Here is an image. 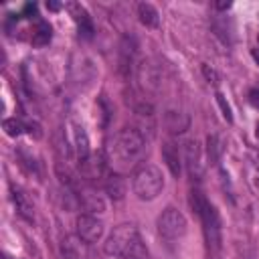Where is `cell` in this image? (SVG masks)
<instances>
[{"label": "cell", "mask_w": 259, "mask_h": 259, "mask_svg": "<svg viewBox=\"0 0 259 259\" xmlns=\"http://www.w3.org/2000/svg\"><path fill=\"white\" fill-rule=\"evenodd\" d=\"M162 158H164V162H166V166H168L170 174H172L174 178H178V176H180V172H182V162H180L178 146H176L174 142L166 140V142L162 144Z\"/></svg>", "instance_id": "4fadbf2b"}, {"label": "cell", "mask_w": 259, "mask_h": 259, "mask_svg": "<svg viewBox=\"0 0 259 259\" xmlns=\"http://www.w3.org/2000/svg\"><path fill=\"white\" fill-rule=\"evenodd\" d=\"M214 97H217V103H219V107H221V111H223V117H225L229 123H233V111H231V105L227 103L225 95L217 91V95H214Z\"/></svg>", "instance_id": "7402d4cb"}, {"label": "cell", "mask_w": 259, "mask_h": 259, "mask_svg": "<svg viewBox=\"0 0 259 259\" xmlns=\"http://www.w3.org/2000/svg\"><path fill=\"white\" fill-rule=\"evenodd\" d=\"M24 14H36V6L34 4H26L24 6Z\"/></svg>", "instance_id": "4316f807"}, {"label": "cell", "mask_w": 259, "mask_h": 259, "mask_svg": "<svg viewBox=\"0 0 259 259\" xmlns=\"http://www.w3.org/2000/svg\"><path fill=\"white\" fill-rule=\"evenodd\" d=\"M79 170L87 180H95L103 176V162L95 156H89L85 160H79Z\"/></svg>", "instance_id": "ac0fdd59"}, {"label": "cell", "mask_w": 259, "mask_h": 259, "mask_svg": "<svg viewBox=\"0 0 259 259\" xmlns=\"http://www.w3.org/2000/svg\"><path fill=\"white\" fill-rule=\"evenodd\" d=\"M138 18L148 28H156L160 24V14H158L156 6L150 4V2H140L138 4Z\"/></svg>", "instance_id": "e0dca14e"}, {"label": "cell", "mask_w": 259, "mask_h": 259, "mask_svg": "<svg viewBox=\"0 0 259 259\" xmlns=\"http://www.w3.org/2000/svg\"><path fill=\"white\" fill-rule=\"evenodd\" d=\"M231 6H233L231 0H219V2H214V8H217V10H229Z\"/></svg>", "instance_id": "d4e9b609"}, {"label": "cell", "mask_w": 259, "mask_h": 259, "mask_svg": "<svg viewBox=\"0 0 259 259\" xmlns=\"http://www.w3.org/2000/svg\"><path fill=\"white\" fill-rule=\"evenodd\" d=\"M71 134H73V148H75V154L79 160H85L91 156V148H89V136L85 132L83 125L79 123H73L71 125Z\"/></svg>", "instance_id": "9a60e30c"}, {"label": "cell", "mask_w": 259, "mask_h": 259, "mask_svg": "<svg viewBox=\"0 0 259 259\" xmlns=\"http://www.w3.org/2000/svg\"><path fill=\"white\" fill-rule=\"evenodd\" d=\"M221 154H223L221 140H219V136L210 134V136L206 138V156H208V162H210V164H219Z\"/></svg>", "instance_id": "ffe728a7"}, {"label": "cell", "mask_w": 259, "mask_h": 259, "mask_svg": "<svg viewBox=\"0 0 259 259\" xmlns=\"http://www.w3.org/2000/svg\"><path fill=\"white\" fill-rule=\"evenodd\" d=\"M103 251L115 259H150L146 243L136 225L115 227L103 243Z\"/></svg>", "instance_id": "7a4b0ae2"}, {"label": "cell", "mask_w": 259, "mask_h": 259, "mask_svg": "<svg viewBox=\"0 0 259 259\" xmlns=\"http://www.w3.org/2000/svg\"><path fill=\"white\" fill-rule=\"evenodd\" d=\"M77 196H79L81 206H83L85 210H89L91 214H101V212H105V208H107L103 196H101L97 190H93V188H79V194H77Z\"/></svg>", "instance_id": "30bf717a"}, {"label": "cell", "mask_w": 259, "mask_h": 259, "mask_svg": "<svg viewBox=\"0 0 259 259\" xmlns=\"http://www.w3.org/2000/svg\"><path fill=\"white\" fill-rule=\"evenodd\" d=\"M61 253L65 259H89V253H87V243L81 239V237H65L63 243H61Z\"/></svg>", "instance_id": "8fae6325"}, {"label": "cell", "mask_w": 259, "mask_h": 259, "mask_svg": "<svg viewBox=\"0 0 259 259\" xmlns=\"http://www.w3.org/2000/svg\"><path fill=\"white\" fill-rule=\"evenodd\" d=\"M65 6H67V10L71 12L73 20L77 22L79 36H81V38H85V40H91V38H93V34H95V28H93V22H91L89 12H87L79 2H67Z\"/></svg>", "instance_id": "9c48e42d"}, {"label": "cell", "mask_w": 259, "mask_h": 259, "mask_svg": "<svg viewBox=\"0 0 259 259\" xmlns=\"http://www.w3.org/2000/svg\"><path fill=\"white\" fill-rule=\"evenodd\" d=\"M77 237H81L85 243H97L103 237V223L95 214H79L75 221Z\"/></svg>", "instance_id": "52a82bcc"}, {"label": "cell", "mask_w": 259, "mask_h": 259, "mask_svg": "<svg viewBox=\"0 0 259 259\" xmlns=\"http://www.w3.org/2000/svg\"><path fill=\"white\" fill-rule=\"evenodd\" d=\"M190 206L198 214V219L202 221L204 237H206L208 247L219 251L221 249V217H219L217 208L204 198V194L200 190L190 192Z\"/></svg>", "instance_id": "3957f363"}, {"label": "cell", "mask_w": 259, "mask_h": 259, "mask_svg": "<svg viewBox=\"0 0 259 259\" xmlns=\"http://www.w3.org/2000/svg\"><path fill=\"white\" fill-rule=\"evenodd\" d=\"M51 30H53V28H51L49 22L38 20L36 26L32 28V45H34V47H45V45H49V40H51V36H53Z\"/></svg>", "instance_id": "d6986e66"}, {"label": "cell", "mask_w": 259, "mask_h": 259, "mask_svg": "<svg viewBox=\"0 0 259 259\" xmlns=\"http://www.w3.org/2000/svg\"><path fill=\"white\" fill-rule=\"evenodd\" d=\"M184 162H186L190 178L200 180L202 172H204V166H202V150H200L198 140H188L184 144Z\"/></svg>", "instance_id": "ba28073f"}, {"label": "cell", "mask_w": 259, "mask_h": 259, "mask_svg": "<svg viewBox=\"0 0 259 259\" xmlns=\"http://www.w3.org/2000/svg\"><path fill=\"white\" fill-rule=\"evenodd\" d=\"M249 101H251V105H253V107H257V109H259V87H255V89H251V91H249Z\"/></svg>", "instance_id": "cb8c5ba5"}, {"label": "cell", "mask_w": 259, "mask_h": 259, "mask_svg": "<svg viewBox=\"0 0 259 259\" xmlns=\"http://www.w3.org/2000/svg\"><path fill=\"white\" fill-rule=\"evenodd\" d=\"M2 127H4V132H6L10 138H16V136H20V134H22L24 123H22L20 119H16V117H8V119H4V121H2Z\"/></svg>", "instance_id": "44dd1931"}, {"label": "cell", "mask_w": 259, "mask_h": 259, "mask_svg": "<svg viewBox=\"0 0 259 259\" xmlns=\"http://www.w3.org/2000/svg\"><path fill=\"white\" fill-rule=\"evenodd\" d=\"M251 55H253V59H255V63L259 65V51H257V49H253V51H251Z\"/></svg>", "instance_id": "83f0119b"}, {"label": "cell", "mask_w": 259, "mask_h": 259, "mask_svg": "<svg viewBox=\"0 0 259 259\" xmlns=\"http://www.w3.org/2000/svg\"><path fill=\"white\" fill-rule=\"evenodd\" d=\"M156 227H158V233H160L164 239L174 241V239H180V237L186 235V231H188V221H186V217H184L178 208L168 206V208H164L162 214L158 217Z\"/></svg>", "instance_id": "5b68a950"}, {"label": "cell", "mask_w": 259, "mask_h": 259, "mask_svg": "<svg viewBox=\"0 0 259 259\" xmlns=\"http://www.w3.org/2000/svg\"><path fill=\"white\" fill-rule=\"evenodd\" d=\"M134 194L140 200H154L164 190V176L154 164H142L132 176Z\"/></svg>", "instance_id": "277c9868"}, {"label": "cell", "mask_w": 259, "mask_h": 259, "mask_svg": "<svg viewBox=\"0 0 259 259\" xmlns=\"http://www.w3.org/2000/svg\"><path fill=\"white\" fill-rule=\"evenodd\" d=\"M47 8H49V10H53V12H57V10H61V4H59V2L49 0V2H47Z\"/></svg>", "instance_id": "484cf974"}, {"label": "cell", "mask_w": 259, "mask_h": 259, "mask_svg": "<svg viewBox=\"0 0 259 259\" xmlns=\"http://www.w3.org/2000/svg\"><path fill=\"white\" fill-rule=\"evenodd\" d=\"M12 202H14V206H16V212H18L22 219H26V221H30V223L34 221V204H32L30 196H28L24 190L12 186Z\"/></svg>", "instance_id": "5bb4252c"}, {"label": "cell", "mask_w": 259, "mask_h": 259, "mask_svg": "<svg viewBox=\"0 0 259 259\" xmlns=\"http://www.w3.org/2000/svg\"><path fill=\"white\" fill-rule=\"evenodd\" d=\"M146 154V138L136 127H123L105 144V164L113 174L134 170Z\"/></svg>", "instance_id": "6da1fadb"}, {"label": "cell", "mask_w": 259, "mask_h": 259, "mask_svg": "<svg viewBox=\"0 0 259 259\" xmlns=\"http://www.w3.org/2000/svg\"><path fill=\"white\" fill-rule=\"evenodd\" d=\"M200 69H202V75H204V79H206L210 85H214V87H217V85L221 83V77H219V73H217L212 67H208V65H202Z\"/></svg>", "instance_id": "603a6c76"}, {"label": "cell", "mask_w": 259, "mask_h": 259, "mask_svg": "<svg viewBox=\"0 0 259 259\" xmlns=\"http://www.w3.org/2000/svg\"><path fill=\"white\" fill-rule=\"evenodd\" d=\"M190 125V117L180 109H166L164 111V127L170 134H184Z\"/></svg>", "instance_id": "7c38bea8"}, {"label": "cell", "mask_w": 259, "mask_h": 259, "mask_svg": "<svg viewBox=\"0 0 259 259\" xmlns=\"http://www.w3.org/2000/svg\"><path fill=\"white\" fill-rule=\"evenodd\" d=\"M103 188H105V192H107L113 200H121V198L125 196L127 184H125V180L121 178V174H111V176L105 178Z\"/></svg>", "instance_id": "2e32d148"}, {"label": "cell", "mask_w": 259, "mask_h": 259, "mask_svg": "<svg viewBox=\"0 0 259 259\" xmlns=\"http://www.w3.org/2000/svg\"><path fill=\"white\" fill-rule=\"evenodd\" d=\"M136 77L144 93H156L162 85V67L154 59H144L136 69Z\"/></svg>", "instance_id": "8992f818"}]
</instances>
